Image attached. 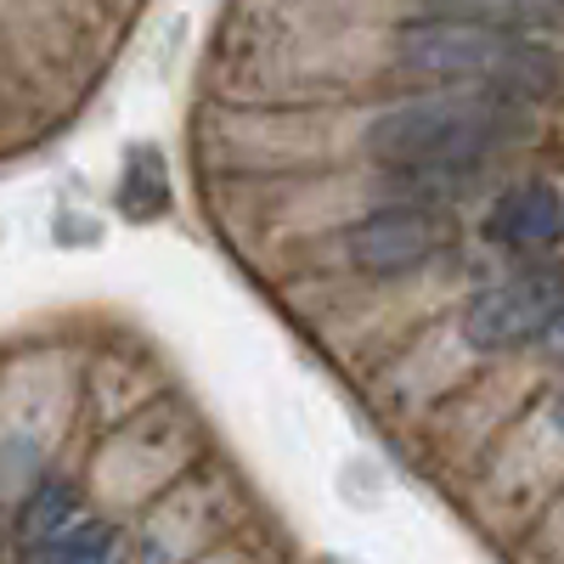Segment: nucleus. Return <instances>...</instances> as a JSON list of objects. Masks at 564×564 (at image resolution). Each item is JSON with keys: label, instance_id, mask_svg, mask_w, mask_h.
Returning a JSON list of instances; mask_svg holds the SVG:
<instances>
[{"label": "nucleus", "instance_id": "1", "mask_svg": "<svg viewBox=\"0 0 564 564\" xmlns=\"http://www.w3.org/2000/svg\"><path fill=\"white\" fill-rule=\"evenodd\" d=\"M520 135H525L520 97L446 90V97H423L379 113L367 130V153L412 181H468Z\"/></svg>", "mask_w": 564, "mask_h": 564}, {"label": "nucleus", "instance_id": "2", "mask_svg": "<svg viewBox=\"0 0 564 564\" xmlns=\"http://www.w3.org/2000/svg\"><path fill=\"white\" fill-rule=\"evenodd\" d=\"M395 63L412 79H430L446 90H497V97H542L558 79L547 45L475 23V18H417L395 34Z\"/></svg>", "mask_w": 564, "mask_h": 564}, {"label": "nucleus", "instance_id": "3", "mask_svg": "<svg viewBox=\"0 0 564 564\" xmlns=\"http://www.w3.org/2000/svg\"><path fill=\"white\" fill-rule=\"evenodd\" d=\"M564 322V265H536L508 282H491L486 294L468 300L463 339L475 350H520L547 339Z\"/></svg>", "mask_w": 564, "mask_h": 564}, {"label": "nucleus", "instance_id": "4", "mask_svg": "<svg viewBox=\"0 0 564 564\" xmlns=\"http://www.w3.org/2000/svg\"><path fill=\"white\" fill-rule=\"evenodd\" d=\"M452 231L457 226L430 204H390V209H372L367 220H356L345 249L367 276H401V271L430 265L452 243Z\"/></svg>", "mask_w": 564, "mask_h": 564}, {"label": "nucleus", "instance_id": "5", "mask_svg": "<svg viewBox=\"0 0 564 564\" xmlns=\"http://www.w3.org/2000/svg\"><path fill=\"white\" fill-rule=\"evenodd\" d=\"M486 231H491V243H502V249H553L564 238V198H558V186L531 181V186L502 193L491 204V215H486Z\"/></svg>", "mask_w": 564, "mask_h": 564}, {"label": "nucleus", "instance_id": "6", "mask_svg": "<svg viewBox=\"0 0 564 564\" xmlns=\"http://www.w3.org/2000/svg\"><path fill=\"white\" fill-rule=\"evenodd\" d=\"M119 531L102 520H85V525H63L45 542H34V564H113Z\"/></svg>", "mask_w": 564, "mask_h": 564}, {"label": "nucleus", "instance_id": "7", "mask_svg": "<svg viewBox=\"0 0 564 564\" xmlns=\"http://www.w3.org/2000/svg\"><path fill=\"white\" fill-rule=\"evenodd\" d=\"M441 18H475L497 29H520V23H558L564 0H430Z\"/></svg>", "mask_w": 564, "mask_h": 564}, {"label": "nucleus", "instance_id": "8", "mask_svg": "<svg viewBox=\"0 0 564 564\" xmlns=\"http://www.w3.org/2000/svg\"><path fill=\"white\" fill-rule=\"evenodd\" d=\"M74 508H79L74 486H63V480H45V486L23 502V513H18V536H23V542H45L52 531H63V525L74 520Z\"/></svg>", "mask_w": 564, "mask_h": 564}, {"label": "nucleus", "instance_id": "9", "mask_svg": "<svg viewBox=\"0 0 564 564\" xmlns=\"http://www.w3.org/2000/svg\"><path fill=\"white\" fill-rule=\"evenodd\" d=\"M553 430L564 435V390H558V401H553Z\"/></svg>", "mask_w": 564, "mask_h": 564}]
</instances>
